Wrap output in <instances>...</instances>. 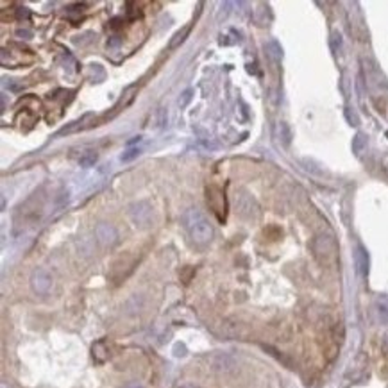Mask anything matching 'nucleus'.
Segmentation results:
<instances>
[{
    "label": "nucleus",
    "mask_w": 388,
    "mask_h": 388,
    "mask_svg": "<svg viewBox=\"0 0 388 388\" xmlns=\"http://www.w3.org/2000/svg\"><path fill=\"white\" fill-rule=\"evenodd\" d=\"M346 117H347V120H349V124L351 125H358V122H360V118H358V115L354 113L351 107H347L346 110Z\"/></svg>",
    "instance_id": "f3484780"
},
{
    "label": "nucleus",
    "mask_w": 388,
    "mask_h": 388,
    "mask_svg": "<svg viewBox=\"0 0 388 388\" xmlns=\"http://www.w3.org/2000/svg\"><path fill=\"white\" fill-rule=\"evenodd\" d=\"M31 288L34 290V293L38 295H45L52 288V275L43 268H36L31 275Z\"/></svg>",
    "instance_id": "39448f33"
},
{
    "label": "nucleus",
    "mask_w": 388,
    "mask_h": 388,
    "mask_svg": "<svg viewBox=\"0 0 388 388\" xmlns=\"http://www.w3.org/2000/svg\"><path fill=\"white\" fill-rule=\"evenodd\" d=\"M208 204L213 208V211L219 215V219L222 220L224 215L222 211L226 213V195H224V191L220 190V188L217 186H211L208 188Z\"/></svg>",
    "instance_id": "0eeeda50"
},
{
    "label": "nucleus",
    "mask_w": 388,
    "mask_h": 388,
    "mask_svg": "<svg viewBox=\"0 0 388 388\" xmlns=\"http://www.w3.org/2000/svg\"><path fill=\"white\" fill-rule=\"evenodd\" d=\"M275 138H277L279 143H281L283 147H288L290 141H292V131H290L288 124L279 122V124L275 125Z\"/></svg>",
    "instance_id": "9b49d317"
},
{
    "label": "nucleus",
    "mask_w": 388,
    "mask_h": 388,
    "mask_svg": "<svg viewBox=\"0 0 388 388\" xmlns=\"http://www.w3.org/2000/svg\"><path fill=\"white\" fill-rule=\"evenodd\" d=\"M211 365H213L215 371L229 372V371H233L234 369V360L229 356V354H217V356H213Z\"/></svg>",
    "instance_id": "1a4fd4ad"
},
{
    "label": "nucleus",
    "mask_w": 388,
    "mask_h": 388,
    "mask_svg": "<svg viewBox=\"0 0 388 388\" xmlns=\"http://www.w3.org/2000/svg\"><path fill=\"white\" fill-rule=\"evenodd\" d=\"M16 36H20V38H25V39H29L32 36V32L31 31H24V29H20V31L16 32Z\"/></svg>",
    "instance_id": "412c9836"
},
{
    "label": "nucleus",
    "mask_w": 388,
    "mask_h": 388,
    "mask_svg": "<svg viewBox=\"0 0 388 388\" xmlns=\"http://www.w3.org/2000/svg\"><path fill=\"white\" fill-rule=\"evenodd\" d=\"M265 50H267V56L270 57L272 61H275V63H279L283 57V49L279 47L277 41H270L265 45Z\"/></svg>",
    "instance_id": "ddd939ff"
},
{
    "label": "nucleus",
    "mask_w": 388,
    "mask_h": 388,
    "mask_svg": "<svg viewBox=\"0 0 388 388\" xmlns=\"http://www.w3.org/2000/svg\"><path fill=\"white\" fill-rule=\"evenodd\" d=\"M125 388H143V386L140 383H129V385H125Z\"/></svg>",
    "instance_id": "393cba45"
},
{
    "label": "nucleus",
    "mask_w": 388,
    "mask_h": 388,
    "mask_svg": "<svg viewBox=\"0 0 388 388\" xmlns=\"http://www.w3.org/2000/svg\"><path fill=\"white\" fill-rule=\"evenodd\" d=\"M131 213V219L134 220V224L140 227H147L150 224V208H148L147 202H138V204H133L129 209Z\"/></svg>",
    "instance_id": "423d86ee"
},
{
    "label": "nucleus",
    "mask_w": 388,
    "mask_h": 388,
    "mask_svg": "<svg viewBox=\"0 0 388 388\" xmlns=\"http://www.w3.org/2000/svg\"><path fill=\"white\" fill-rule=\"evenodd\" d=\"M138 154H140V148H129L127 152L122 154V161H131V159H134Z\"/></svg>",
    "instance_id": "a211bd4d"
},
{
    "label": "nucleus",
    "mask_w": 388,
    "mask_h": 388,
    "mask_svg": "<svg viewBox=\"0 0 388 388\" xmlns=\"http://www.w3.org/2000/svg\"><path fill=\"white\" fill-rule=\"evenodd\" d=\"M97 152L95 150H86V152H82V156L79 158V165L81 166H84V168H88V166H93L97 163Z\"/></svg>",
    "instance_id": "4468645a"
},
{
    "label": "nucleus",
    "mask_w": 388,
    "mask_h": 388,
    "mask_svg": "<svg viewBox=\"0 0 388 388\" xmlns=\"http://www.w3.org/2000/svg\"><path fill=\"white\" fill-rule=\"evenodd\" d=\"M361 64H363L365 79H367V82L372 86V88H376V90L386 88V79H385V75L381 74V70H379V68L376 67V64L372 63L371 59H363V61H361Z\"/></svg>",
    "instance_id": "20e7f679"
},
{
    "label": "nucleus",
    "mask_w": 388,
    "mask_h": 388,
    "mask_svg": "<svg viewBox=\"0 0 388 388\" xmlns=\"http://www.w3.org/2000/svg\"><path fill=\"white\" fill-rule=\"evenodd\" d=\"M18 16H20V18H27L29 16V11L25 9V7H20V9H18Z\"/></svg>",
    "instance_id": "4be33fe9"
},
{
    "label": "nucleus",
    "mask_w": 388,
    "mask_h": 388,
    "mask_svg": "<svg viewBox=\"0 0 388 388\" xmlns=\"http://www.w3.org/2000/svg\"><path fill=\"white\" fill-rule=\"evenodd\" d=\"M183 227L197 245H208L213 240V226L209 219L197 208H190L183 213Z\"/></svg>",
    "instance_id": "f257e3e1"
},
{
    "label": "nucleus",
    "mask_w": 388,
    "mask_h": 388,
    "mask_svg": "<svg viewBox=\"0 0 388 388\" xmlns=\"http://www.w3.org/2000/svg\"><path fill=\"white\" fill-rule=\"evenodd\" d=\"M95 236L97 240L102 245H106V247H111V245H115L118 242L117 229H115L113 226H110V224H99V226L95 227Z\"/></svg>",
    "instance_id": "6e6552de"
},
{
    "label": "nucleus",
    "mask_w": 388,
    "mask_h": 388,
    "mask_svg": "<svg viewBox=\"0 0 388 388\" xmlns=\"http://www.w3.org/2000/svg\"><path fill=\"white\" fill-rule=\"evenodd\" d=\"M331 43H333V49H335L336 52H338L340 47H342V38H340L338 32H333V39H331Z\"/></svg>",
    "instance_id": "6ab92c4d"
},
{
    "label": "nucleus",
    "mask_w": 388,
    "mask_h": 388,
    "mask_svg": "<svg viewBox=\"0 0 388 388\" xmlns=\"http://www.w3.org/2000/svg\"><path fill=\"white\" fill-rule=\"evenodd\" d=\"M190 32V27H184L183 31H179L176 36H174V39L170 41V49H177V47L181 45V43L184 41V38H186V34Z\"/></svg>",
    "instance_id": "2eb2a0df"
},
{
    "label": "nucleus",
    "mask_w": 388,
    "mask_h": 388,
    "mask_svg": "<svg viewBox=\"0 0 388 388\" xmlns=\"http://www.w3.org/2000/svg\"><path fill=\"white\" fill-rule=\"evenodd\" d=\"M376 315L383 324L388 326V295H381L376 300Z\"/></svg>",
    "instance_id": "f8f14e48"
},
{
    "label": "nucleus",
    "mask_w": 388,
    "mask_h": 388,
    "mask_svg": "<svg viewBox=\"0 0 388 388\" xmlns=\"http://www.w3.org/2000/svg\"><path fill=\"white\" fill-rule=\"evenodd\" d=\"M191 99V92H190V90H188V92H184L183 93V100H179V106L181 107H184V106H186V102H188V100H190Z\"/></svg>",
    "instance_id": "aec40b11"
},
{
    "label": "nucleus",
    "mask_w": 388,
    "mask_h": 388,
    "mask_svg": "<svg viewBox=\"0 0 388 388\" xmlns=\"http://www.w3.org/2000/svg\"><path fill=\"white\" fill-rule=\"evenodd\" d=\"M118 43H120V41H118V38L115 36L113 39H110V41H107V47H115V45H118Z\"/></svg>",
    "instance_id": "5701e85b"
},
{
    "label": "nucleus",
    "mask_w": 388,
    "mask_h": 388,
    "mask_svg": "<svg viewBox=\"0 0 388 388\" xmlns=\"http://www.w3.org/2000/svg\"><path fill=\"white\" fill-rule=\"evenodd\" d=\"M0 388H11L9 385H7V383L6 381H2V385H0Z\"/></svg>",
    "instance_id": "a878e982"
},
{
    "label": "nucleus",
    "mask_w": 388,
    "mask_h": 388,
    "mask_svg": "<svg viewBox=\"0 0 388 388\" xmlns=\"http://www.w3.org/2000/svg\"><path fill=\"white\" fill-rule=\"evenodd\" d=\"M354 261H356V268L361 275H367L369 272V254L361 245L356 247V252H354Z\"/></svg>",
    "instance_id": "9d476101"
},
{
    "label": "nucleus",
    "mask_w": 388,
    "mask_h": 388,
    "mask_svg": "<svg viewBox=\"0 0 388 388\" xmlns=\"http://www.w3.org/2000/svg\"><path fill=\"white\" fill-rule=\"evenodd\" d=\"M365 145H367V138H365L363 134H358V136L354 138V141H353L354 152H356V154H361L363 148H365Z\"/></svg>",
    "instance_id": "dca6fc26"
},
{
    "label": "nucleus",
    "mask_w": 388,
    "mask_h": 388,
    "mask_svg": "<svg viewBox=\"0 0 388 388\" xmlns=\"http://www.w3.org/2000/svg\"><path fill=\"white\" fill-rule=\"evenodd\" d=\"M258 213H260V206L251 195L247 193L236 195V215L240 217V219H245V220L256 219Z\"/></svg>",
    "instance_id": "7ed1b4c3"
},
{
    "label": "nucleus",
    "mask_w": 388,
    "mask_h": 388,
    "mask_svg": "<svg viewBox=\"0 0 388 388\" xmlns=\"http://www.w3.org/2000/svg\"><path fill=\"white\" fill-rule=\"evenodd\" d=\"M313 254L320 263H331L333 260L336 258V242L331 234H318L315 236L313 244Z\"/></svg>",
    "instance_id": "f03ea898"
},
{
    "label": "nucleus",
    "mask_w": 388,
    "mask_h": 388,
    "mask_svg": "<svg viewBox=\"0 0 388 388\" xmlns=\"http://www.w3.org/2000/svg\"><path fill=\"white\" fill-rule=\"evenodd\" d=\"M179 388H201L199 385H193V383H186V385H181Z\"/></svg>",
    "instance_id": "b1692460"
}]
</instances>
